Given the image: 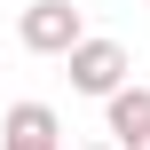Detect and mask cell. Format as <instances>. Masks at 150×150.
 I'll use <instances>...</instances> for the list:
<instances>
[{
	"mask_svg": "<svg viewBox=\"0 0 150 150\" xmlns=\"http://www.w3.org/2000/svg\"><path fill=\"white\" fill-rule=\"evenodd\" d=\"M111 142L119 150H150V87H119L111 95Z\"/></svg>",
	"mask_w": 150,
	"mask_h": 150,
	"instance_id": "277c9868",
	"label": "cell"
},
{
	"mask_svg": "<svg viewBox=\"0 0 150 150\" xmlns=\"http://www.w3.org/2000/svg\"><path fill=\"white\" fill-rule=\"evenodd\" d=\"M16 40H24L32 55H71V47L87 40V24H79L71 0H32V8L16 16Z\"/></svg>",
	"mask_w": 150,
	"mask_h": 150,
	"instance_id": "6da1fadb",
	"label": "cell"
},
{
	"mask_svg": "<svg viewBox=\"0 0 150 150\" xmlns=\"http://www.w3.org/2000/svg\"><path fill=\"white\" fill-rule=\"evenodd\" d=\"M0 150H55V111L47 103H16L0 119Z\"/></svg>",
	"mask_w": 150,
	"mask_h": 150,
	"instance_id": "3957f363",
	"label": "cell"
},
{
	"mask_svg": "<svg viewBox=\"0 0 150 150\" xmlns=\"http://www.w3.org/2000/svg\"><path fill=\"white\" fill-rule=\"evenodd\" d=\"M87 150H119V142H87Z\"/></svg>",
	"mask_w": 150,
	"mask_h": 150,
	"instance_id": "5b68a950",
	"label": "cell"
},
{
	"mask_svg": "<svg viewBox=\"0 0 150 150\" xmlns=\"http://www.w3.org/2000/svg\"><path fill=\"white\" fill-rule=\"evenodd\" d=\"M63 63H71V87H79V95H103V103H111V95L127 87V47H119V40H79Z\"/></svg>",
	"mask_w": 150,
	"mask_h": 150,
	"instance_id": "7a4b0ae2",
	"label": "cell"
}]
</instances>
